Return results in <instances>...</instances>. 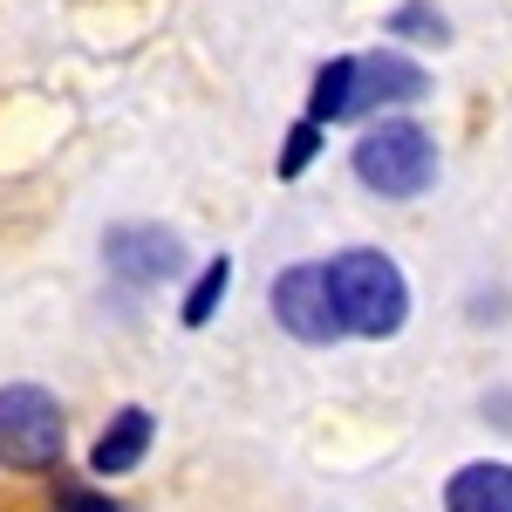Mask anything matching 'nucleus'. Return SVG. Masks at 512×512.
Here are the masks:
<instances>
[{
  "label": "nucleus",
  "instance_id": "obj_3",
  "mask_svg": "<svg viewBox=\"0 0 512 512\" xmlns=\"http://www.w3.org/2000/svg\"><path fill=\"white\" fill-rule=\"evenodd\" d=\"M62 444H69L62 403L41 383H7L0 390V465L7 472H55Z\"/></svg>",
  "mask_w": 512,
  "mask_h": 512
},
{
  "label": "nucleus",
  "instance_id": "obj_13",
  "mask_svg": "<svg viewBox=\"0 0 512 512\" xmlns=\"http://www.w3.org/2000/svg\"><path fill=\"white\" fill-rule=\"evenodd\" d=\"M55 512H130V506H117L110 492H89V485H62L55 492Z\"/></svg>",
  "mask_w": 512,
  "mask_h": 512
},
{
  "label": "nucleus",
  "instance_id": "obj_11",
  "mask_svg": "<svg viewBox=\"0 0 512 512\" xmlns=\"http://www.w3.org/2000/svg\"><path fill=\"white\" fill-rule=\"evenodd\" d=\"M390 35H403V41H444L451 28H444V14H437L431 0H403L390 14Z\"/></svg>",
  "mask_w": 512,
  "mask_h": 512
},
{
  "label": "nucleus",
  "instance_id": "obj_4",
  "mask_svg": "<svg viewBox=\"0 0 512 512\" xmlns=\"http://www.w3.org/2000/svg\"><path fill=\"white\" fill-rule=\"evenodd\" d=\"M267 301H274V321L294 335V342H308V349H328L335 335H349L335 294H328V267H287Z\"/></svg>",
  "mask_w": 512,
  "mask_h": 512
},
{
  "label": "nucleus",
  "instance_id": "obj_9",
  "mask_svg": "<svg viewBox=\"0 0 512 512\" xmlns=\"http://www.w3.org/2000/svg\"><path fill=\"white\" fill-rule=\"evenodd\" d=\"M308 117H315V123L362 117V103H355V55H335V62H328V69L315 76V96H308Z\"/></svg>",
  "mask_w": 512,
  "mask_h": 512
},
{
  "label": "nucleus",
  "instance_id": "obj_5",
  "mask_svg": "<svg viewBox=\"0 0 512 512\" xmlns=\"http://www.w3.org/2000/svg\"><path fill=\"white\" fill-rule=\"evenodd\" d=\"M103 267H110V280L144 294V287H164V280L185 267V239L171 233V226H110Z\"/></svg>",
  "mask_w": 512,
  "mask_h": 512
},
{
  "label": "nucleus",
  "instance_id": "obj_12",
  "mask_svg": "<svg viewBox=\"0 0 512 512\" xmlns=\"http://www.w3.org/2000/svg\"><path fill=\"white\" fill-rule=\"evenodd\" d=\"M315 151H321V123H315V117H301L294 130H287V151H280V178H301V171L315 164Z\"/></svg>",
  "mask_w": 512,
  "mask_h": 512
},
{
  "label": "nucleus",
  "instance_id": "obj_2",
  "mask_svg": "<svg viewBox=\"0 0 512 512\" xmlns=\"http://www.w3.org/2000/svg\"><path fill=\"white\" fill-rule=\"evenodd\" d=\"M355 178L376 198H424L437 185V137L410 117H383L355 144Z\"/></svg>",
  "mask_w": 512,
  "mask_h": 512
},
{
  "label": "nucleus",
  "instance_id": "obj_8",
  "mask_svg": "<svg viewBox=\"0 0 512 512\" xmlns=\"http://www.w3.org/2000/svg\"><path fill=\"white\" fill-rule=\"evenodd\" d=\"M444 512H512V465H458L444 485Z\"/></svg>",
  "mask_w": 512,
  "mask_h": 512
},
{
  "label": "nucleus",
  "instance_id": "obj_10",
  "mask_svg": "<svg viewBox=\"0 0 512 512\" xmlns=\"http://www.w3.org/2000/svg\"><path fill=\"white\" fill-rule=\"evenodd\" d=\"M226 287H233V260L219 253V260H212V267H205V274L192 280V294H185V308H178V315H185V328H205V321L219 315V301H226Z\"/></svg>",
  "mask_w": 512,
  "mask_h": 512
},
{
  "label": "nucleus",
  "instance_id": "obj_6",
  "mask_svg": "<svg viewBox=\"0 0 512 512\" xmlns=\"http://www.w3.org/2000/svg\"><path fill=\"white\" fill-rule=\"evenodd\" d=\"M431 96V76H424V62H410L403 48H376V55H362L355 62V103L369 110V103H424Z\"/></svg>",
  "mask_w": 512,
  "mask_h": 512
},
{
  "label": "nucleus",
  "instance_id": "obj_1",
  "mask_svg": "<svg viewBox=\"0 0 512 512\" xmlns=\"http://www.w3.org/2000/svg\"><path fill=\"white\" fill-rule=\"evenodd\" d=\"M328 294H335V308H342V328H349V335H369V342L396 335L403 315H410L403 267H396L390 253H376V246L335 253V260H328Z\"/></svg>",
  "mask_w": 512,
  "mask_h": 512
},
{
  "label": "nucleus",
  "instance_id": "obj_7",
  "mask_svg": "<svg viewBox=\"0 0 512 512\" xmlns=\"http://www.w3.org/2000/svg\"><path fill=\"white\" fill-rule=\"evenodd\" d=\"M151 437H158V424H151V410H144V403L117 410V417H110V431L96 437V451H89V472H96V478L137 472V465H144V451H151Z\"/></svg>",
  "mask_w": 512,
  "mask_h": 512
}]
</instances>
